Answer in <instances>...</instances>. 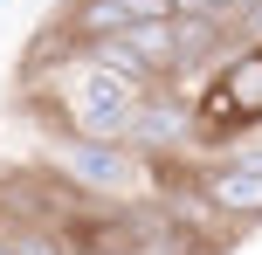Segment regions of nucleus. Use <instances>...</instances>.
Returning a JSON list of instances; mask_svg holds the SVG:
<instances>
[{
  "label": "nucleus",
  "mask_w": 262,
  "mask_h": 255,
  "mask_svg": "<svg viewBox=\"0 0 262 255\" xmlns=\"http://www.w3.org/2000/svg\"><path fill=\"white\" fill-rule=\"evenodd\" d=\"M7 248H14V255H69V242H62L55 228H28V221L7 228Z\"/></svg>",
  "instance_id": "obj_4"
},
{
  "label": "nucleus",
  "mask_w": 262,
  "mask_h": 255,
  "mask_svg": "<svg viewBox=\"0 0 262 255\" xmlns=\"http://www.w3.org/2000/svg\"><path fill=\"white\" fill-rule=\"evenodd\" d=\"M7 228H14V221H7ZM7 228H0V255H14V248H7Z\"/></svg>",
  "instance_id": "obj_6"
},
{
  "label": "nucleus",
  "mask_w": 262,
  "mask_h": 255,
  "mask_svg": "<svg viewBox=\"0 0 262 255\" xmlns=\"http://www.w3.org/2000/svg\"><path fill=\"white\" fill-rule=\"evenodd\" d=\"M49 173L62 179V187L90 193V200H118V193H138L145 159L124 145V138H83V131H62V124H55V138H49Z\"/></svg>",
  "instance_id": "obj_1"
},
{
  "label": "nucleus",
  "mask_w": 262,
  "mask_h": 255,
  "mask_svg": "<svg viewBox=\"0 0 262 255\" xmlns=\"http://www.w3.org/2000/svg\"><path fill=\"white\" fill-rule=\"evenodd\" d=\"M200 193H207L214 207H221L235 228H249V221H262V145L255 138H242V145H228L214 166H200Z\"/></svg>",
  "instance_id": "obj_3"
},
{
  "label": "nucleus",
  "mask_w": 262,
  "mask_h": 255,
  "mask_svg": "<svg viewBox=\"0 0 262 255\" xmlns=\"http://www.w3.org/2000/svg\"><path fill=\"white\" fill-rule=\"evenodd\" d=\"M7 221H14V214H0V228H7Z\"/></svg>",
  "instance_id": "obj_7"
},
{
  "label": "nucleus",
  "mask_w": 262,
  "mask_h": 255,
  "mask_svg": "<svg viewBox=\"0 0 262 255\" xmlns=\"http://www.w3.org/2000/svg\"><path fill=\"white\" fill-rule=\"evenodd\" d=\"M138 83L118 76V69H104V62H83L76 76H69V90H62V104L49 110L62 131H83V138H124L131 145V118H138Z\"/></svg>",
  "instance_id": "obj_2"
},
{
  "label": "nucleus",
  "mask_w": 262,
  "mask_h": 255,
  "mask_svg": "<svg viewBox=\"0 0 262 255\" xmlns=\"http://www.w3.org/2000/svg\"><path fill=\"white\" fill-rule=\"evenodd\" d=\"M235 0H172V14H228Z\"/></svg>",
  "instance_id": "obj_5"
}]
</instances>
